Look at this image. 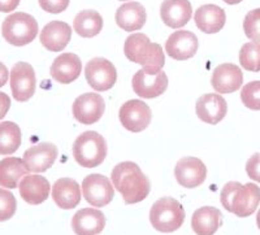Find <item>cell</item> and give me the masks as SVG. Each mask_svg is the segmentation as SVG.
Masks as SVG:
<instances>
[{
  "label": "cell",
  "mask_w": 260,
  "mask_h": 235,
  "mask_svg": "<svg viewBox=\"0 0 260 235\" xmlns=\"http://www.w3.org/2000/svg\"><path fill=\"white\" fill-rule=\"evenodd\" d=\"M111 180L126 204L143 202L150 194V181L136 162L124 161L116 165Z\"/></svg>",
  "instance_id": "1"
},
{
  "label": "cell",
  "mask_w": 260,
  "mask_h": 235,
  "mask_svg": "<svg viewBox=\"0 0 260 235\" xmlns=\"http://www.w3.org/2000/svg\"><path fill=\"white\" fill-rule=\"evenodd\" d=\"M125 56L130 61L142 65L148 74H156L166 64V56L159 44L151 43L145 34H132L126 38L124 46Z\"/></svg>",
  "instance_id": "2"
},
{
  "label": "cell",
  "mask_w": 260,
  "mask_h": 235,
  "mask_svg": "<svg viewBox=\"0 0 260 235\" xmlns=\"http://www.w3.org/2000/svg\"><path fill=\"white\" fill-rule=\"evenodd\" d=\"M220 200L228 212L238 217H248L259 206L260 188L255 183L229 182L222 187Z\"/></svg>",
  "instance_id": "3"
},
{
  "label": "cell",
  "mask_w": 260,
  "mask_h": 235,
  "mask_svg": "<svg viewBox=\"0 0 260 235\" xmlns=\"http://www.w3.org/2000/svg\"><path fill=\"white\" fill-rule=\"evenodd\" d=\"M107 142L96 131L82 132L73 143L74 160L83 167H96L107 157Z\"/></svg>",
  "instance_id": "4"
},
{
  "label": "cell",
  "mask_w": 260,
  "mask_h": 235,
  "mask_svg": "<svg viewBox=\"0 0 260 235\" xmlns=\"http://www.w3.org/2000/svg\"><path fill=\"white\" fill-rule=\"evenodd\" d=\"M185 211L180 202L173 197H161L151 207L150 222L159 232H175L182 226Z\"/></svg>",
  "instance_id": "5"
},
{
  "label": "cell",
  "mask_w": 260,
  "mask_h": 235,
  "mask_svg": "<svg viewBox=\"0 0 260 235\" xmlns=\"http://www.w3.org/2000/svg\"><path fill=\"white\" fill-rule=\"evenodd\" d=\"M2 34L9 44L22 47L31 43L38 36V22L27 13H13L4 20Z\"/></svg>",
  "instance_id": "6"
},
{
  "label": "cell",
  "mask_w": 260,
  "mask_h": 235,
  "mask_svg": "<svg viewBox=\"0 0 260 235\" xmlns=\"http://www.w3.org/2000/svg\"><path fill=\"white\" fill-rule=\"evenodd\" d=\"M85 77L90 87L103 92L115 86L117 81V71L110 60L95 57L86 64Z\"/></svg>",
  "instance_id": "7"
},
{
  "label": "cell",
  "mask_w": 260,
  "mask_h": 235,
  "mask_svg": "<svg viewBox=\"0 0 260 235\" xmlns=\"http://www.w3.org/2000/svg\"><path fill=\"white\" fill-rule=\"evenodd\" d=\"M120 122L125 129L132 132H139L147 129L151 122V109L142 100H127L118 112Z\"/></svg>",
  "instance_id": "8"
},
{
  "label": "cell",
  "mask_w": 260,
  "mask_h": 235,
  "mask_svg": "<svg viewBox=\"0 0 260 235\" xmlns=\"http://www.w3.org/2000/svg\"><path fill=\"white\" fill-rule=\"evenodd\" d=\"M82 192L86 202L92 207L102 208L113 199V187L110 180L102 174H90L82 181Z\"/></svg>",
  "instance_id": "9"
},
{
  "label": "cell",
  "mask_w": 260,
  "mask_h": 235,
  "mask_svg": "<svg viewBox=\"0 0 260 235\" xmlns=\"http://www.w3.org/2000/svg\"><path fill=\"white\" fill-rule=\"evenodd\" d=\"M36 72L27 62H17L11 71V90L17 102H27L36 92Z\"/></svg>",
  "instance_id": "10"
},
{
  "label": "cell",
  "mask_w": 260,
  "mask_h": 235,
  "mask_svg": "<svg viewBox=\"0 0 260 235\" xmlns=\"http://www.w3.org/2000/svg\"><path fill=\"white\" fill-rule=\"evenodd\" d=\"M106 109L104 99L95 92H86L73 103L74 118L83 125H92L101 120Z\"/></svg>",
  "instance_id": "11"
},
{
  "label": "cell",
  "mask_w": 260,
  "mask_h": 235,
  "mask_svg": "<svg viewBox=\"0 0 260 235\" xmlns=\"http://www.w3.org/2000/svg\"><path fill=\"white\" fill-rule=\"evenodd\" d=\"M133 90L139 97L154 99L167 91L168 77L162 71L156 74H148L143 69L137 72L132 81Z\"/></svg>",
  "instance_id": "12"
},
{
  "label": "cell",
  "mask_w": 260,
  "mask_h": 235,
  "mask_svg": "<svg viewBox=\"0 0 260 235\" xmlns=\"http://www.w3.org/2000/svg\"><path fill=\"white\" fill-rule=\"evenodd\" d=\"M57 148L55 144L39 143L30 147L24 153V164L30 173H43L48 171L57 159Z\"/></svg>",
  "instance_id": "13"
},
{
  "label": "cell",
  "mask_w": 260,
  "mask_h": 235,
  "mask_svg": "<svg viewBox=\"0 0 260 235\" xmlns=\"http://www.w3.org/2000/svg\"><path fill=\"white\" fill-rule=\"evenodd\" d=\"M177 182L186 188L201 186L207 177V167L197 157H183L177 162L175 169Z\"/></svg>",
  "instance_id": "14"
},
{
  "label": "cell",
  "mask_w": 260,
  "mask_h": 235,
  "mask_svg": "<svg viewBox=\"0 0 260 235\" xmlns=\"http://www.w3.org/2000/svg\"><path fill=\"white\" fill-rule=\"evenodd\" d=\"M198 38L194 32L180 30L171 34L166 43V51L169 57L175 60H187L198 51Z\"/></svg>",
  "instance_id": "15"
},
{
  "label": "cell",
  "mask_w": 260,
  "mask_h": 235,
  "mask_svg": "<svg viewBox=\"0 0 260 235\" xmlns=\"http://www.w3.org/2000/svg\"><path fill=\"white\" fill-rule=\"evenodd\" d=\"M212 87L219 94H231L242 87L243 74L240 66L234 64H221L216 66L211 78Z\"/></svg>",
  "instance_id": "16"
},
{
  "label": "cell",
  "mask_w": 260,
  "mask_h": 235,
  "mask_svg": "<svg viewBox=\"0 0 260 235\" xmlns=\"http://www.w3.org/2000/svg\"><path fill=\"white\" fill-rule=\"evenodd\" d=\"M195 109H197V116L203 122L216 125L226 116L228 104L221 95L206 94L199 97Z\"/></svg>",
  "instance_id": "17"
},
{
  "label": "cell",
  "mask_w": 260,
  "mask_h": 235,
  "mask_svg": "<svg viewBox=\"0 0 260 235\" xmlns=\"http://www.w3.org/2000/svg\"><path fill=\"white\" fill-rule=\"evenodd\" d=\"M192 8L189 0H164L160 8V17L167 26L180 29L190 21Z\"/></svg>",
  "instance_id": "18"
},
{
  "label": "cell",
  "mask_w": 260,
  "mask_h": 235,
  "mask_svg": "<svg viewBox=\"0 0 260 235\" xmlns=\"http://www.w3.org/2000/svg\"><path fill=\"white\" fill-rule=\"evenodd\" d=\"M82 62L74 53H62L53 60L51 66V77L62 85H68L80 77Z\"/></svg>",
  "instance_id": "19"
},
{
  "label": "cell",
  "mask_w": 260,
  "mask_h": 235,
  "mask_svg": "<svg viewBox=\"0 0 260 235\" xmlns=\"http://www.w3.org/2000/svg\"><path fill=\"white\" fill-rule=\"evenodd\" d=\"M106 217L103 212L94 208H83L72 218V229L77 235H96L103 231Z\"/></svg>",
  "instance_id": "20"
},
{
  "label": "cell",
  "mask_w": 260,
  "mask_h": 235,
  "mask_svg": "<svg viewBox=\"0 0 260 235\" xmlns=\"http://www.w3.org/2000/svg\"><path fill=\"white\" fill-rule=\"evenodd\" d=\"M41 43L52 52L64 50L72 38V29L67 22L52 21L46 25L41 32Z\"/></svg>",
  "instance_id": "21"
},
{
  "label": "cell",
  "mask_w": 260,
  "mask_h": 235,
  "mask_svg": "<svg viewBox=\"0 0 260 235\" xmlns=\"http://www.w3.org/2000/svg\"><path fill=\"white\" fill-rule=\"evenodd\" d=\"M18 187H20L21 197L32 206H38L46 202L51 190L50 182L45 177L37 176V174L24 177Z\"/></svg>",
  "instance_id": "22"
},
{
  "label": "cell",
  "mask_w": 260,
  "mask_h": 235,
  "mask_svg": "<svg viewBox=\"0 0 260 235\" xmlns=\"http://www.w3.org/2000/svg\"><path fill=\"white\" fill-rule=\"evenodd\" d=\"M195 24L201 31L206 34H215L224 27L226 16L222 8L213 4H206L197 9L194 15Z\"/></svg>",
  "instance_id": "23"
},
{
  "label": "cell",
  "mask_w": 260,
  "mask_h": 235,
  "mask_svg": "<svg viewBox=\"0 0 260 235\" xmlns=\"http://www.w3.org/2000/svg\"><path fill=\"white\" fill-rule=\"evenodd\" d=\"M52 199L61 209H73L81 202L80 185L72 178H60L52 187Z\"/></svg>",
  "instance_id": "24"
},
{
  "label": "cell",
  "mask_w": 260,
  "mask_h": 235,
  "mask_svg": "<svg viewBox=\"0 0 260 235\" xmlns=\"http://www.w3.org/2000/svg\"><path fill=\"white\" fill-rule=\"evenodd\" d=\"M116 24L126 31H136L142 29L146 24V9L142 4L132 2L122 4L116 12Z\"/></svg>",
  "instance_id": "25"
},
{
  "label": "cell",
  "mask_w": 260,
  "mask_h": 235,
  "mask_svg": "<svg viewBox=\"0 0 260 235\" xmlns=\"http://www.w3.org/2000/svg\"><path fill=\"white\" fill-rule=\"evenodd\" d=\"M221 212L215 207H202L194 212L191 227L197 235H213L221 226Z\"/></svg>",
  "instance_id": "26"
},
{
  "label": "cell",
  "mask_w": 260,
  "mask_h": 235,
  "mask_svg": "<svg viewBox=\"0 0 260 235\" xmlns=\"http://www.w3.org/2000/svg\"><path fill=\"white\" fill-rule=\"evenodd\" d=\"M29 173L24 160L18 157H7L0 161V186L6 188H16L24 177Z\"/></svg>",
  "instance_id": "27"
},
{
  "label": "cell",
  "mask_w": 260,
  "mask_h": 235,
  "mask_svg": "<svg viewBox=\"0 0 260 235\" xmlns=\"http://www.w3.org/2000/svg\"><path fill=\"white\" fill-rule=\"evenodd\" d=\"M73 27L82 38H92L96 37L103 29V18L96 11L86 9L74 17Z\"/></svg>",
  "instance_id": "28"
},
{
  "label": "cell",
  "mask_w": 260,
  "mask_h": 235,
  "mask_svg": "<svg viewBox=\"0 0 260 235\" xmlns=\"http://www.w3.org/2000/svg\"><path fill=\"white\" fill-rule=\"evenodd\" d=\"M21 146V129L17 124L4 121L0 124V155H11Z\"/></svg>",
  "instance_id": "29"
},
{
  "label": "cell",
  "mask_w": 260,
  "mask_h": 235,
  "mask_svg": "<svg viewBox=\"0 0 260 235\" xmlns=\"http://www.w3.org/2000/svg\"><path fill=\"white\" fill-rule=\"evenodd\" d=\"M240 62L242 68L250 72H260V43L251 42L243 44L240 51Z\"/></svg>",
  "instance_id": "30"
},
{
  "label": "cell",
  "mask_w": 260,
  "mask_h": 235,
  "mask_svg": "<svg viewBox=\"0 0 260 235\" xmlns=\"http://www.w3.org/2000/svg\"><path fill=\"white\" fill-rule=\"evenodd\" d=\"M241 99L246 108L260 111V81H254L243 86Z\"/></svg>",
  "instance_id": "31"
},
{
  "label": "cell",
  "mask_w": 260,
  "mask_h": 235,
  "mask_svg": "<svg viewBox=\"0 0 260 235\" xmlns=\"http://www.w3.org/2000/svg\"><path fill=\"white\" fill-rule=\"evenodd\" d=\"M243 30L248 39H251L252 42H260V8L254 9L246 15Z\"/></svg>",
  "instance_id": "32"
},
{
  "label": "cell",
  "mask_w": 260,
  "mask_h": 235,
  "mask_svg": "<svg viewBox=\"0 0 260 235\" xmlns=\"http://www.w3.org/2000/svg\"><path fill=\"white\" fill-rule=\"evenodd\" d=\"M16 208H17V203H16L15 195L11 191L0 188V222L12 218Z\"/></svg>",
  "instance_id": "33"
},
{
  "label": "cell",
  "mask_w": 260,
  "mask_h": 235,
  "mask_svg": "<svg viewBox=\"0 0 260 235\" xmlns=\"http://www.w3.org/2000/svg\"><path fill=\"white\" fill-rule=\"evenodd\" d=\"M43 11L52 15H59L68 8L69 0H38Z\"/></svg>",
  "instance_id": "34"
},
{
  "label": "cell",
  "mask_w": 260,
  "mask_h": 235,
  "mask_svg": "<svg viewBox=\"0 0 260 235\" xmlns=\"http://www.w3.org/2000/svg\"><path fill=\"white\" fill-rule=\"evenodd\" d=\"M246 172L252 181L260 182V153H255L246 162Z\"/></svg>",
  "instance_id": "35"
},
{
  "label": "cell",
  "mask_w": 260,
  "mask_h": 235,
  "mask_svg": "<svg viewBox=\"0 0 260 235\" xmlns=\"http://www.w3.org/2000/svg\"><path fill=\"white\" fill-rule=\"evenodd\" d=\"M11 108V97L4 92H0V120L6 117Z\"/></svg>",
  "instance_id": "36"
},
{
  "label": "cell",
  "mask_w": 260,
  "mask_h": 235,
  "mask_svg": "<svg viewBox=\"0 0 260 235\" xmlns=\"http://www.w3.org/2000/svg\"><path fill=\"white\" fill-rule=\"evenodd\" d=\"M20 4V0H0V12L11 13Z\"/></svg>",
  "instance_id": "37"
},
{
  "label": "cell",
  "mask_w": 260,
  "mask_h": 235,
  "mask_svg": "<svg viewBox=\"0 0 260 235\" xmlns=\"http://www.w3.org/2000/svg\"><path fill=\"white\" fill-rule=\"evenodd\" d=\"M8 77H9L8 69H7V66L3 64V62H0V87H3V86L6 85L7 81H8Z\"/></svg>",
  "instance_id": "38"
},
{
  "label": "cell",
  "mask_w": 260,
  "mask_h": 235,
  "mask_svg": "<svg viewBox=\"0 0 260 235\" xmlns=\"http://www.w3.org/2000/svg\"><path fill=\"white\" fill-rule=\"evenodd\" d=\"M224 2H225V3H226V4H231V6H234V4L241 3L242 0H224Z\"/></svg>",
  "instance_id": "39"
},
{
  "label": "cell",
  "mask_w": 260,
  "mask_h": 235,
  "mask_svg": "<svg viewBox=\"0 0 260 235\" xmlns=\"http://www.w3.org/2000/svg\"><path fill=\"white\" fill-rule=\"evenodd\" d=\"M256 223H257V227H259V230H260V209L256 215Z\"/></svg>",
  "instance_id": "40"
},
{
  "label": "cell",
  "mask_w": 260,
  "mask_h": 235,
  "mask_svg": "<svg viewBox=\"0 0 260 235\" xmlns=\"http://www.w3.org/2000/svg\"><path fill=\"white\" fill-rule=\"evenodd\" d=\"M121 2H126V0H121Z\"/></svg>",
  "instance_id": "41"
}]
</instances>
